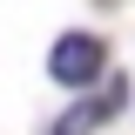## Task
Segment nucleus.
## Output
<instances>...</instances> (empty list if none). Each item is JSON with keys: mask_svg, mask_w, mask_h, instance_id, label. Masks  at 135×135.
<instances>
[{"mask_svg": "<svg viewBox=\"0 0 135 135\" xmlns=\"http://www.w3.org/2000/svg\"><path fill=\"white\" fill-rule=\"evenodd\" d=\"M47 74L61 88H95L101 81V41L95 34H61L54 54H47Z\"/></svg>", "mask_w": 135, "mask_h": 135, "instance_id": "obj_1", "label": "nucleus"}, {"mask_svg": "<svg viewBox=\"0 0 135 135\" xmlns=\"http://www.w3.org/2000/svg\"><path fill=\"white\" fill-rule=\"evenodd\" d=\"M122 108H128V81H108L101 95H88V101H81V108H74L54 135H88V128H101L108 115H122Z\"/></svg>", "mask_w": 135, "mask_h": 135, "instance_id": "obj_2", "label": "nucleus"}]
</instances>
